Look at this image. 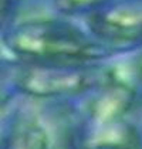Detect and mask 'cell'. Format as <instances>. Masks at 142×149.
Wrapping results in <instances>:
<instances>
[{
    "mask_svg": "<svg viewBox=\"0 0 142 149\" xmlns=\"http://www.w3.org/2000/svg\"><path fill=\"white\" fill-rule=\"evenodd\" d=\"M83 149H142L139 145H97V146H84Z\"/></svg>",
    "mask_w": 142,
    "mask_h": 149,
    "instance_id": "8992f818",
    "label": "cell"
},
{
    "mask_svg": "<svg viewBox=\"0 0 142 149\" xmlns=\"http://www.w3.org/2000/svg\"><path fill=\"white\" fill-rule=\"evenodd\" d=\"M3 43L17 61L37 64H90L118 51L90 31L63 19H33L3 30Z\"/></svg>",
    "mask_w": 142,
    "mask_h": 149,
    "instance_id": "6da1fadb",
    "label": "cell"
},
{
    "mask_svg": "<svg viewBox=\"0 0 142 149\" xmlns=\"http://www.w3.org/2000/svg\"><path fill=\"white\" fill-rule=\"evenodd\" d=\"M22 0H1V31L14 24Z\"/></svg>",
    "mask_w": 142,
    "mask_h": 149,
    "instance_id": "5b68a950",
    "label": "cell"
},
{
    "mask_svg": "<svg viewBox=\"0 0 142 149\" xmlns=\"http://www.w3.org/2000/svg\"><path fill=\"white\" fill-rule=\"evenodd\" d=\"M115 0H53L56 10L64 16H90Z\"/></svg>",
    "mask_w": 142,
    "mask_h": 149,
    "instance_id": "277c9868",
    "label": "cell"
},
{
    "mask_svg": "<svg viewBox=\"0 0 142 149\" xmlns=\"http://www.w3.org/2000/svg\"><path fill=\"white\" fill-rule=\"evenodd\" d=\"M87 27L118 53L142 47V0H115L87 16Z\"/></svg>",
    "mask_w": 142,
    "mask_h": 149,
    "instance_id": "3957f363",
    "label": "cell"
},
{
    "mask_svg": "<svg viewBox=\"0 0 142 149\" xmlns=\"http://www.w3.org/2000/svg\"><path fill=\"white\" fill-rule=\"evenodd\" d=\"M117 74L101 63L90 64H37L19 61L13 80L19 91L36 100L95 92L115 80Z\"/></svg>",
    "mask_w": 142,
    "mask_h": 149,
    "instance_id": "7a4b0ae2",
    "label": "cell"
}]
</instances>
